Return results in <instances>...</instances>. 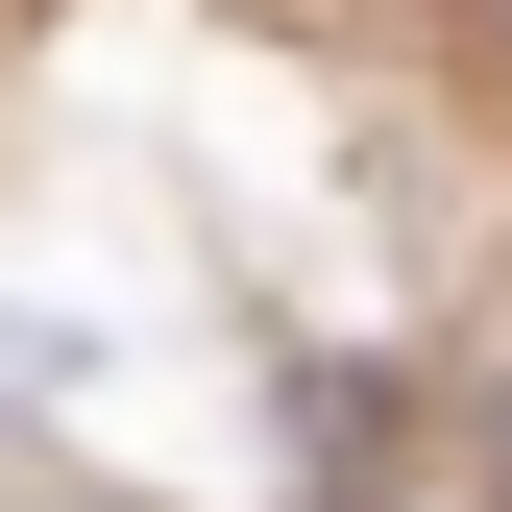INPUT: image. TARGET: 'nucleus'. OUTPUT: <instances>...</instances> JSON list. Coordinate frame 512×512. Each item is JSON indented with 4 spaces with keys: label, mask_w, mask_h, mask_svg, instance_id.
Masks as SVG:
<instances>
[{
    "label": "nucleus",
    "mask_w": 512,
    "mask_h": 512,
    "mask_svg": "<svg viewBox=\"0 0 512 512\" xmlns=\"http://www.w3.org/2000/svg\"><path fill=\"white\" fill-rule=\"evenodd\" d=\"M0 391H74V317H0Z\"/></svg>",
    "instance_id": "f257e3e1"
},
{
    "label": "nucleus",
    "mask_w": 512,
    "mask_h": 512,
    "mask_svg": "<svg viewBox=\"0 0 512 512\" xmlns=\"http://www.w3.org/2000/svg\"><path fill=\"white\" fill-rule=\"evenodd\" d=\"M488 488H512V415H488Z\"/></svg>",
    "instance_id": "f03ea898"
}]
</instances>
